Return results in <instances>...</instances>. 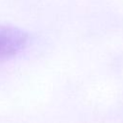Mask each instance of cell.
Returning a JSON list of instances; mask_svg holds the SVG:
<instances>
[{"label": "cell", "instance_id": "cell-1", "mask_svg": "<svg viewBox=\"0 0 123 123\" xmlns=\"http://www.w3.org/2000/svg\"><path fill=\"white\" fill-rule=\"evenodd\" d=\"M28 42L29 36L26 32L16 27L0 25V62L15 57Z\"/></svg>", "mask_w": 123, "mask_h": 123}]
</instances>
